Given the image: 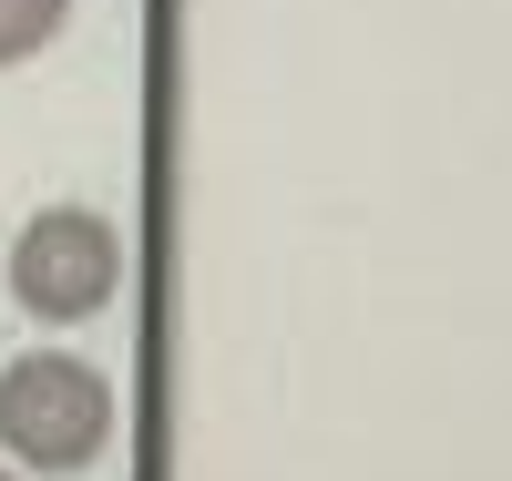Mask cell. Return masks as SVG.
Returning <instances> with one entry per match:
<instances>
[{
    "label": "cell",
    "instance_id": "2",
    "mask_svg": "<svg viewBox=\"0 0 512 481\" xmlns=\"http://www.w3.org/2000/svg\"><path fill=\"white\" fill-rule=\"evenodd\" d=\"M11 297L41 328H82L123 297V236L103 205H41L11 236Z\"/></svg>",
    "mask_w": 512,
    "mask_h": 481
},
{
    "label": "cell",
    "instance_id": "4",
    "mask_svg": "<svg viewBox=\"0 0 512 481\" xmlns=\"http://www.w3.org/2000/svg\"><path fill=\"white\" fill-rule=\"evenodd\" d=\"M0 481H11V471H0Z\"/></svg>",
    "mask_w": 512,
    "mask_h": 481
},
{
    "label": "cell",
    "instance_id": "1",
    "mask_svg": "<svg viewBox=\"0 0 512 481\" xmlns=\"http://www.w3.org/2000/svg\"><path fill=\"white\" fill-rule=\"evenodd\" d=\"M113 441V379L72 348H31L0 369V451L31 471H82Z\"/></svg>",
    "mask_w": 512,
    "mask_h": 481
},
{
    "label": "cell",
    "instance_id": "3",
    "mask_svg": "<svg viewBox=\"0 0 512 481\" xmlns=\"http://www.w3.org/2000/svg\"><path fill=\"white\" fill-rule=\"evenodd\" d=\"M62 21H72V0H0V72H11V62H31Z\"/></svg>",
    "mask_w": 512,
    "mask_h": 481
}]
</instances>
